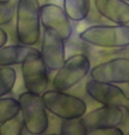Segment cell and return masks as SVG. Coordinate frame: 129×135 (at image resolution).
I'll list each match as a JSON object with an SVG mask.
<instances>
[{
	"label": "cell",
	"mask_w": 129,
	"mask_h": 135,
	"mask_svg": "<svg viewBox=\"0 0 129 135\" xmlns=\"http://www.w3.org/2000/svg\"><path fill=\"white\" fill-rule=\"evenodd\" d=\"M79 38L93 47L122 49L129 47V25H92L80 32Z\"/></svg>",
	"instance_id": "2"
},
{
	"label": "cell",
	"mask_w": 129,
	"mask_h": 135,
	"mask_svg": "<svg viewBox=\"0 0 129 135\" xmlns=\"http://www.w3.org/2000/svg\"><path fill=\"white\" fill-rule=\"evenodd\" d=\"M93 6L100 17L114 25H129V3L125 0H93Z\"/></svg>",
	"instance_id": "12"
},
{
	"label": "cell",
	"mask_w": 129,
	"mask_h": 135,
	"mask_svg": "<svg viewBox=\"0 0 129 135\" xmlns=\"http://www.w3.org/2000/svg\"><path fill=\"white\" fill-rule=\"evenodd\" d=\"M127 135H129V131H128V133H127Z\"/></svg>",
	"instance_id": "28"
},
{
	"label": "cell",
	"mask_w": 129,
	"mask_h": 135,
	"mask_svg": "<svg viewBox=\"0 0 129 135\" xmlns=\"http://www.w3.org/2000/svg\"><path fill=\"white\" fill-rule=\"evenodd\" d=\"M7 40H8L7 33L5 32L4 29H3L0 26V48L4 47L5 44L7 43Z\"/></svg>",
	"instance_id": "21"
},
{
	"label": "cell",
	"mask_w": 129,
	"mask_h": 135,
	"mask_svg": "<svg viewBox=\"0 0 129 135\" xmlns=\"http://www.w3.org/2000/svg\"><path fill=\"white\" fill-rule=\"evenodd\" d=\"M38 2H39L40 5L42 6V5H44L46 4H48V3H49V0H38Z\"/></svg>",
	"instance_id": "23"
},
{
	"label": "cell",
	"mask_w": 129,
	"mask_h": 135,
	"mask_svg": "<svg viewBox=\"0 0 129 135\" xmlns=\"http://www.w3.org/2000/svg\"><path fill=\"white\" fill-rule=\"evenodd\" d=\"M41 55L49 71H57L66 61L65 40L56 32L44 29L41 38Z\"/></svg>",
	"instance_id": "8"
},
{
	"label": "cell",
	"mask_w": 129,
	"mask_h": 135,
	"mask_svg": "<svg viewBox=\"0 0 129 135\" xmlns=\"http://www.w3.org/2000/svg\"><path fill=\"white\" fill-rule=\"evenodd\" d=\"M47 135H58V134H56V133H49V134H47Z\"/></svg>",
	"instance_id": "26"
},
{
	"label": "cell",
	"mask_w": 129,
	"mask_h": 135,
	"mask_svg": "<svg viewBox=\"0 0 129 135\" xmlns=\"http://www.w3.org/2000/svg\"><path fill=\"white\" fill-rule=\"evenodd\" d=\"M125 109L127 110V112L129 113V99H128V102H127V105H126V106H125Z\"/></svg>",
	"instance_id": "24"
},
{
	"label": "cell",
	"mask_w": 129,
	"mask_h": 135,
	"mask_svg": "<svg viewBox=\"0 0 129 135\" xmlns=\"http://www.w3.org/2000/svg\"><path fill=\"white\" fill-rule=\"evenodd\" d=\"M41 97L47 112L61 119L79 118L87 112L86 103L66 91L47 90Z\"/></svg>",
	"instance_id": "4"
},
{
	"label": "cell",
	"mask_w": 129,
	"mask_h": 135,
	"mask_svg": "<svg viewBox=\"0 0 129 135\" xmlns=\"http://www.w3.org/2000/svg\"><path fill=\"white\" fill-rule=\"evenodd\" d=\"M63 5L71 21L80 22L90 15V0H63Z\"/></svg>",
	"instance_id": "14"
},
{
	"label": "cell",
	"mask_w": 129,
	"mask_h": 135,
	"mask_svg": "<svg viewBox=\"0 0 129 135\" xmlns=\"http://www.w3.org/2000/svg\"><path fill=\"white\" fill-rule=\"evenodd\" d=\"M12 0H0V2L1 3H11Z\"/></svg>",
	"instance_id": "25"
},
{
	"label": "cell",
	"mask_w": 129,
	"mask_h": 135,
	"mask_svg": "<svg viewBox=\"0 0 129 135\" xmlns=\"http://www.w3.org/2000/svg\"><path fill=\"white\" fill-rule=\"evenodd\" d=\"M85 91L91 99L102 105L125 108L129 99L125 91L116 84L98 82L92 79L87 81Z\"/></svg>",
	"instance_id": "9"
},
{
	"label": "cell",
	"mask_w": 129,
	"mask_h": 135,
	"mask_svg": "<svg viewBox=\"0 0 129 135\" xmlns=\"http://www.w3.org/2000/svg\"><path fill=\"white\" fill-rule=\"evenodd\" d=\"M21 135H38V134H34V133H31L30 132H28L26 129L25 128L23 130V132H22V133H21Z\"/></svg>",
	"instance_id": "22"
},
{
	"label": "cell",
	"mask_w": 129,
	"mask_h": 135,
	"mask_svg": "<svg viewBox=\"0 0 129 135\" xmlns=\"http://www.w3.org/2000/svg\"><path fill=\"white\" fill-rule=\"evenodd\" d=\"M88 135H124V133L119 127L98 128L89 131Z\"/></svg>",
	"instance_id": "20"
},
{
	"label": "cell",
	"mask_w": 129,
	"mask_h": 135,
	"mask_svg": "<svg viewBox=\"0 0 129 135\" xmlns=\"http://www.w3.org/2000/svg\"><path fill=\"white\" fill-rule=\"evenodd\" d=\"M38 49L22 44L4 46L0 48V68L22 64L31 53Z\"/></svg>",
	"instance_id": "13"
},
{
	"label": "cell",
	"mask_w": 129,
	"mask_h": 135,
	"mask_svg": "<svg viewBox=\"0 0 129 135\" xmlns=\"http://www.w3.org/2000/svg\"><path fill=\"white\" fill-rule=\"evenodd\" d=\"M20 114V106L18 100L12 98L0 99V125Z\"/></svg>",
	"instance_id": "16"
},
{
	"label": "cell",
	"mask_w": 129,
	"mask_h": 135,
	"mask_svg": "<svg viewBox=\"0 0 129 135\" xmlns=\"http://www.w3.org/2000/svg\"><path fill=\"white\" fill-rule=\"evenodd\" d=\"M91 63L84 54H76L66 59L63 65L54 76V90L67 91L79 83L90 73Z\"/></svg>",
	"instance_id": "5"
},
{
	"label": "cell",
	"mask_w": 129,
	"mask_h": 135,
	"mask_svg": "<svg viewBox=\"0 0 129 135\" xmlns=\"http://www.w3.org/2000/svg\"><path fill=\"white\" fill-rule=\"evenodd\" d=\"M41 22L44 29L56 32L63 39L68 40L73 34L70 18L63 7L48 3L41 7Z\"/></svg>",
	"instance_id": "10"
},
{
	"label": "cell",
	"mask_w": 129,
	"mask_h": 135,
	"mask_svg": "<svg viewBox=\"0 0 129 135\" xmlns=\"http://www.w3.org/2000/svg\"><path fill=\"white\" fill-rule=\"evenodd\" d=\"M89 131L82 118L63 119L60 126V135H88Z\"/></svg>",
	"instance_id": "17"
},
{
	"label": "cell",
	"mask_w": 129,
	"mask_h": 135,
	"mask_svg": "<svg viewBox=\"0 0 129 135\" xmlns=\"http://www.w3.org/2000/svg\"><path fill=\"white\" fill-rule=\"evenodd\" d=\"M25 129L20 114L0 125V135H21Z\"/></svg>",
	"instance_id": "18"
},
{
	"label": "cell",
	"mask_w": 129,
	"mask_h": 135,
	"mask_svg": "<svg viewBox=\"0 0 129 135\" xmlns=\"http://www.w3.org/2000/svg\"><path fill=\"white\" fill-rule=\"evenodd\" d=\"M18 101L25 128L31 133L44 134L49 126V118L41 95L26 91L18 96Z\"/></svg>",
	"instance_id": "3"
},
{
	"label": "cell",
	"mask_w": 129,
	"mask_h": 135,
	"mask_svg": "<svg viewBox=\"0 0 129 135\" xmlns=\"http://www.w3.org/2000/svg\"><path fill=\"white\" fill-rule=\"evenodd\" d=\"M17 81V72L12 67L0 68V99L9 94Z\"/></svg>",
	"instance_id": "15"
},
{
	"label": "cell",
	"mask_w": 129,
	"mask_h": 135,
	"mask_svg": "<svg viewBox=\"0 0 129 135\" xmlns=\"http://www.w3.org/2000/svg\"><path fill=\"white\" fill-rule=\"evenodd\" d=\"M125 1H127V2H128V3H129V0H125Z\"/></svg>",
	"instance_id": "27"
},
{
	"label": "cell",
	"mask_w": 129,
	"mask_h": 135,
	"mask_svg": "<svg viewBox=\"0 0 129 135\" xmlns=\"http://www.w3.org/2000/svg\"><path fill=\"white\" fill-rule=\"evenodd\" d=\"M90 78L98 82L125 84L129 83V58L116 57L91 68Z\"/></svg>",
	"instance_id": "7"
},
{
	"label": "cell",
	"mask_w": 129,
	"mask_h": 135,
	"mask_svg": "<svg viewBox=\"0 0 129 135\" xmlns=\"http://www.w3.org/2000/svg\"><path fill=\"white\" fill-rule=\"evenodd\" d=\"M48 69L43 61L41 51L29 55L21 64V75L26 91L42 95L47 90Z\"/></svg>",
	"instance_id": "6"
},
{
	"label": "cell",
	"mask_w": 129,
	"mask_h": 135,
	"mask_svg": "<svg viewBox=\"0 0 129 135\" xmlns=\"http://www.w3.org/2000/svg\"><path fill=\"white\" fill-rule=\"evenodd\" d=\"M16 14V7L12 3L0 2V26L10 24Z\"/></svg>",
	"instance_id": "19"
},
{
	"label": "cell",
	"mask_w": 129,
	"mask_h": 135,
	"mask_svg": "<svg viewBox=\"0 0 129 135\" xmlns=\"http://www.w3.org/2000/svg\"><path fill=\"white\" fill-rule=\"evenodd\" d=\"M128 86H129V83H128Z\"/></svg>",
	"instance_id": "29"
},
{
	"label": "cell",
	"mask_w": 129,
	"mask_h": 135,
	"mask_svg": "<svg viewBox=\"0 0 129 135\" xmlns=\"http://www.w3.org/2000/svg\"><path fill=\"white\" fill-rule=\"evenodd\" d=\"M41 7L38 0H18L16 36L20 44L34 47L41 40Z\"/></svg>",
	"instance_id": "1"
},
{
	"label": "cell",
	"mask_w": 129,
	"mask_h": 135,
	"mask_svg": "<svg viewBox=\"0 0 129 135\" xmlns=\"http://www.w3.org/2000/svg\"><path fill=\"white\" fill-rule=\"evenodd\" d=\"M82 119L89 130L118 127L123 123L124 112L121 107L102 105L86 112Z\"/></svg>",
	"instance_id": "11"
}]
</instances>
